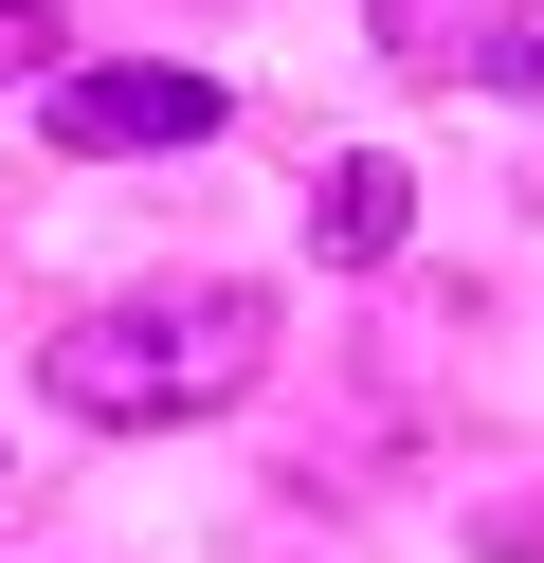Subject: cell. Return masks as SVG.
<instances>
[{
  "instance_id": "obj_6",
  "label": "cell",
  "mask_w": 544,
  "mask_h": 563,
  "mask_svg": "<svg viewBox=\"0 0 544 563\" xmlns=\"http://www.w3.org/2000/svg\"><path fill=\"white\" fill-rule=\"evenodd\" d=\"M508 91H544V19H526V55H508Z\"/></svg>"
},
{
  "instance_id": "obj_2",
  "label": "cell",
  "mask_w": 544,
  "mask_h": 563,
  "mask_svg": "<svg viewBox=\"0 0 544 563\" xmlns=\"http://www.w3.org/2000/svg\"><path fill=\"white\" fill-rule=\"evenodd\" d=\"M218 110L236 91L181 74V55H73L55 91H36V128H55L73 164H145V146H218Z\"/></svg>"
},
{
  "instance_id": "obj_1",
  "label": "cell",
  "mask_w": 544,
  "mask_h": 563,
  "mask_svg": "<svg viewBox=\"0 0 544 563\" xmlns=\"http://www.w3.org/2000/svg\"><path fill=\"white\" fill-rule=\"evenodd\" d=\"M273 364V291L254 273H164V291H109L36 345V400L91 418V437H164V418H236Z\"/></svg>"
},
{
  "instance_id": "obj_3",
  "label": "cell",
  "mask_w": 544,
  "mask_h": 563,
  "mask_svg": "<svg viewBox=\"0 0 544 563\" xmlns=\"http://www.w3.org/2000/svg\"><path fill=\"white\" fill-rule=\"evenodd\" d=\"M363 19H381V55L418 91H471V74L508 91V55H526V0H363Z\"/></svg>"
},
{
  "instance_id": "obj_5",
  "label": "cell",
  "mask_w": 544,
  "mask_h": 563,
  "mask_svg": "<svg viewBox=\"0 0 544 563\" xmlns=\"http://www.w3.org/2000/svg\"><path fill=\"white\" fill-rule=\"evenodd\" d=\"M73 74V19L55 0H0V91H55Z\"/></svg>"
},
{
  "instance_id": "obj_4",
  "label": "cell",
  "mask_w": 544,
  "mask_h": 563,
  "mask_svg": "<svg viewBox=\"0 0 544 563\" xmlns=\"http://www.w3.org/2000/svg\"><path fill=\"white\" fill-rule=\"evenodd\" d=\"M399 219H418V183H399L381 146H345V164L309 183V255H345V273H381V255H399Z\"/></svg>"
}]
</instances>
